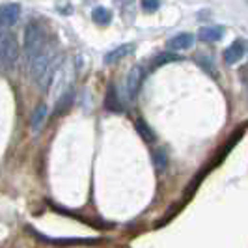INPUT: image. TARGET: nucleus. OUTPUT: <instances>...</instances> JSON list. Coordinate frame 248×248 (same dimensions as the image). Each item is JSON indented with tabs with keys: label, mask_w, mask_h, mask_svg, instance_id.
Returning a JSON list of instances; mask_svg holds the SVG:
<instances>
[{
	"label": "nucleus",
	"mask_w": 248,
	"mask_h": 248,
	"mask_svg": "<svg viewBox=\"0 0 248 248\" xmlns=\"http://www.w3.org/2000/svg\"><path fill=\"white\" fill-rule=\"evenodd\" d=\"M25 56L28 62H32L37 54H41L47 43H45V30L37 21H30L25 28Z\"/></svg>",
	"instance_id": "f257e3e1"
},
{
	"label": "nucleus",
	"mask_w": 248,
	"mask_h": 248,
	"mask_svg": "<svg viewBox=\"0 0 248 248\" xmlns=\"http://www.w3.org/2000/svg\"><path fill=\"white\" fill-rule=\"evenodd\" d=\"M144 73H146L144 65H135L127 75V78H125V95H127L129 101L137 99L140 86H142V80H144Z\"/></svg>",
	"instance_id": "f03ea898"
},
{
	"label": "nucleus",
	"mask_w": 248,
	"mask_h": 248,
	"mask_svg": "<svg viewBox=\"0 0 248 248\" xmlns=\"http://www.w3.org/2000/svg\"><path fill=\"white\" fill-rule=\"evenodd\" d=\"M21 15V6L19 4H0V28L8 30L12 28Z\"/></svg>",
	"instance_id": "7ed1b4c3"
},
{
	"label": "nucleus",
	"mask_w": 248,
	"mask_h": 248,
	"mask_svg": "<svg viewBox=\"0 0 248 248\" xmlns=\"http://www.w3.org/2000/svg\"><path fill=\"white\" fill-rule=\"evenodd\" d=\"M194 41H196V37L192 36L190 32H181V34H177L174 36L170 41H168V49L170 52H179V50H188L194 47Z\"/></svg>",
	"instance_id": "20e7f679"
},
{
	"label": "nucleus",
	"mask_w": 248,
	"mask_h": 248,
	"mask_svg": "<svg viewBox=\"0 0 248 248\" xmlns=\"http://www.w3.org/2000/svg\"><path fill=\"white\" fill-rule=\"evenodd\" d=\"M30 232L36 237H39L43 243H49V245H67V247H71V245H93V243H97V239H54V237L41 235L36 230H30Z\"/></svg>",
	"instance_id": "39448f33"
},
{
	"label": "nucleus",
	"mask_w": 248,
	"mask_h": 248,
	"mask_svg": "<svg viewBox=\"0 0 248 248\" xmlns=\"http://www.w3.org/2000/svg\"><path fill=\"white\" fill-rule=\"evenodd\" d=\"M133 52H135V45H133V43L120 45V47H116V49H112L110 52L105 54V63L110 65V63L120 62V60H124V58H127V56H131Z\"/></svg>",
	"instance_id": "423d86ee"
},
{
	"label": "nucleus",
	"mask_w": 248,
	"mask_h": 248,
	"mask_svg": "<svg viewBox=\"0 0 248 248\" xmlns=\"http://www.w3.org/2000/svg\"><path fill=\"white\" fill-rule=\"evenodd\" d=\"M243 56H245V43L241 39H235L228 49L224 50V60L230 65L237 63L239 60H243Z\"/></svg>",
	"instance_id": "0eeeda50"
},
{
	"label": "nucleus",
	"mask_w": 248,
	"mask_h": 248,
	"mask_svg": "<svg viewBox=\"0 0 248 248\" xmlns=\"http://www.w3.org/2000/svg\"><path fill=\"white\" fill-rule=\"evenodd\" d=\"M226 34L224 26H207V28H202L198 32L200 41H205V43H215V41H220Z\"/></svg>",
	"instance_id": "6e6552de"
},
{
	"label": "nucleus",
	"mask_w": 248,
	"mask_h": 248,
	"mask_svg": "<svg viewBox=\"0 0 248 248\" xmlns=\"http://www.w3.org/2000/svg\"><path fill=\"white\" fill-rule=\"evenodd\" d=\"M105 107L110 112H124V107H122V101L118 97V92H116V86L110 84L108 90H107V97H105Z\"/></svg>",
	"instance_id": "1a4fd4ad"
},
{
	"label": "nucleus",
	"mask_w": 248,
	"mask_h": 248,
	"mask_svg": "<svg viewBox=\"0 0 248 248\" xmlns=\"http://www.w3.org/2000/svg\"><path fill=\"white\" fill-rule=\"evenodd\" d=\"M73 99H75V92L71 90V88H67L65 92H62L60 93V99H58V103H56V108H54V116H60V114H63V112L67 110L71 105H73Z\"/></svg>",
	"instance_id": "9d476101"
},
{
	"label": "nucleus",
	"mask_w": 248,
	"mask_h": 248,
	"mask_svg": "<svg viewBox=\"0 0 248 248\" xmlns=\"http://www.w3.org/2000/svg\"><path fill=\"white\" fill-rule=\"evenodd\" d=\"M92 19H93L95 25L107 26V25H110V21H112V12L108 8H105V6H97V8H93V12H92Z\"/></svg>",
	"instance_id": "9b49d317"
},
{
	"label": "nucleus",
	"mask_w": 248,
	"mask_h": 248,
	"mask_svg": "<svg viewBox=\"0 0 248 248\" xmlns=\"http://www.w3.org/2000/svg\"><path fill=\"white\" fill-rule=\"evenodd\" d=\"M47 116H49V105L41 103V105L37 107L36 110H34V114H32V120H30V125H32V129H34V131H37L41 125L45 124Z\"/></svg>",
	"instance_id": "f8f14e48"
},
{
	"label": "nucleus",
	"mask_w": 248,
	"mask_h": 248,
	"mask_svg": "<svg viewBox=\"0 0 248 248\" xmlns=\"http://www.w3.org/2000/svg\"><path fill=\"white\" fill-rule=\"evenodd\" d=\"M153 166L157 172H164L168 166V153L164 148H159L153 151Z\"/></svg>",
	"instance_id": "ddd939ff"
},
{
	"label": "nucleus",
	"mask_w": 248,
	"mask_h": 248,
	"mask_svg": "<svg viewBox=\"0 0 248 248\" xmlns=\"http://www.w3.org/2000/svg\"><path fill=\"white\" fill-rule=\"evenodd\" d=\"M135 127H137L138 135L142 137V140L144 142H148V144H151V142H155V133H153V129L149 127L144 120H137V124H135Z\"/></svg>",
	"instance_id": "4468645a"
},
{
	"label": "nucleus",
	"mask_w": 248,
	"mask_h": 248,
	"mask_svg": "<svg viewBox=\"0 0 248 248\" xmlns=\"http://www.w3.org/2000/svg\"><path fill=\"white\" fill-rule=\"evenodd\" d=\"M181 60V56H177V54H174V52H162V54H159L155 60H153V67H161V65H164V63H170V62H179Z\"/></svg>",
	"instance_id": "2eb2a0df"
},
{
	"label": "nucleus",
	"mask_w": 248,
	"mask_h": 248,
	"mask_svg": "<svg viewBox=\"0 0 248 248\" xmlns=\"http://www.w3.org/2000/svg\"><path fill=\"white\" fill-rule=\"evenodd\" d=\"M196 62H198V65L205 71V73L209 75V77H217V69L211 65V60L207 58V56H198L196 58Z\"/></svg>",
	"instance_id": "dca6fc26"
},
{
	"label": "nucleus",
	"mask_w": 248,
	"mask_h": 248,
	"mask_svg": "<svg viewBox=\"0 0 248 248\" xmlns=\"http://www.w3.org/2000/svg\"><path fill=\"white\" fill-rule=\"evenodd\" d=\"M140 6H142V10H144V12H155V10H159V8H161V4H159V2H142Z\"/></svg>",
	"instance_id": "f3484780"
}]
</instances>
